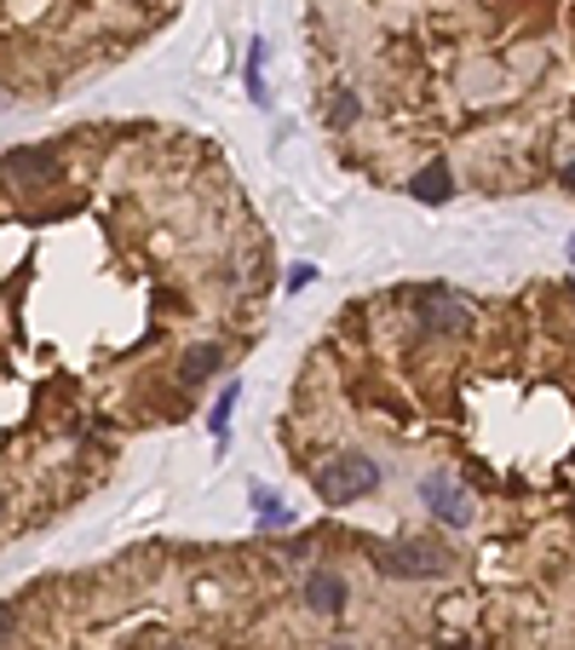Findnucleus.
Listing matches in <instances>:
<instances>
[{"label": "nucleus", "instance_id": "13", "mask_svg": "<svg viewBox=\"0 0 575 650\" xmlns=\"http://www.w3.org/2000/svg\"><path fill=\"white\" fill-rule=\"evenodd\" d=\"M7 633H12V610H7V604H0V639H7Z\"/></svg>", "mask_w": 575, "mask_h": 650}, {"label": "nucleus", "instance_id": "12", "mask_svg": "<svg viewBox=\"0 0 575 650\" xmlns=\"http://www.w3.org/2000/svg\"><path fill=\"white\" fill-rule=\"evenodd\" d=\"M558 185H564V190L575 196V161H564V174H558Z\"/></svg>", "mask_w": 575, "mask_h": 650}, {"label": "nucleus", "instance_id": "14", "mask_svg": "<svg viewBox=\"0 0 575 650\" xmlns=\"http://www.w3.org/2000/svg\"><path fill=\"white\" fill-rule=\"evenodd\" d=\"M569 254H575V243H569Z\"/></svg>", "mask_w": 575, "mask_h": 650}, {"label": "nucleus", "instance_id": "1", "mask_svg": "<svg viewBox=\"0 0 575 650\" xmlns=\"http://www.w3.org/2000/svg\"><path fill=\"white\" fill-rule=\"evenodd\" d=\"M380 490V466L368 461V455H334L317 466V495L328 506H346V501H363V495H375Z\"/></svg>", "mask_w": 575, "mask_h": 650}, {"label": "nucleus", "instance_id": "10", "mask_svg": "<svg viewBox=\"0 0 575 650\" xmlns=\"http://www.w3.org/2000/svg\"><path fill=\"white\" fill-rule=\"evenodd\" d=\"M230 408H236V386H225V392H219V403H214V421H208V426H214L219 437H225V421H230Z\"/></svg>", "mask_w": 575, "mask_h": 650}, {"label": "nucleus", "instance_id": "9", "mask_svg": "<svg viewBox=\"0 0 575 650\" xmlns=\"http://www.w3.org/2000/svg\"><path fill=\"white\" fill-rule=\"evenodd\" d=\"M357 116H363L357 92H334V105H328V121H334V127H351Z\"/></svg>", "mask_w": 575, "mask_h": 650}, {"label": "nucleus", "instance_id": "3", "mask_svg": "<svg viewBox=\"0 0 575 650\" xmlns=\"http://www.w3.org/2000/svg\"><path fill=\"white\" fill-rule=\"evenodd\" d=\"M380 570L397 575V581H426V575L449 570V553H437V546H426V541H403V546H391V553L380 559Z\"/></svg>", "mask_w": 575, "mask_h": 650}, {"label": "nucleus", "instance_id": "7", "mask_svg": "<svg viewBox=\"0 0 575 650\" xmlns=\"http://www.w3.org/2000/svg\"><path fill=\"white\" fill-rule=\"evenodd\" d=\"M219 368H225V352L214 346V339H201V346H190L179 357V386H208Z\"/></svg>", "mask_w": 575, "mask_h": 650}, {"label": "nucleus", "instance_id": "15", "mask_svg": "<svg viewBox=\"0 0 575 650\" xmlns=\"http://www.w3.org/2000/svg\"><path fill=\"white\" fill-rule=\"evenodd\" d=\"M340 650H346V644H340Z\"/></svg>", "mask_w": 575, "mask_h": 650}, {"label": "nucleus", "instance_id": "4", "mask_svg": "<svg viewBox=\"0 0 575 650\" xmlns=\"http://www.w3.org/2000/svg\"><path fill=\"white\" fill-rule=\"evenodd\" d=\"M0 174H7L18 190H36V185H52L58 179V156L41 150V145H23V150H12L7 161H0Z\"/></svg>", "mask_w": 575, "mask_h": 650}, {"label": "nucleus", "instance_id": "8", "mask_svg": "<svg viewBox=\"0 0 575 650\" xmlns=\"http://www.w3.org/2000/svg\"><path fill=\"white\" fill-rule=\"evenodd\" d=\"M409 190H415L420 201H449V196H455V174H449L444 161H432V167H420V174H415Z\"/></svg>", "mask_w": 575, "mask_h": 650}, {"label": "nucleus", "instance_id": "2", "mask_svg": "<svg viewBox=\"0 0 575 650\" xmlns=\"http://www.w3.org/2000/svg\"><path fill=\"white\" fill-rule=\"evenodd\" d=\"M415 312H420L426 328H444V334H472V328H478V305L460 299V294L444 288V283H426V288L415 294Z\"/></svg>", "mask_w": 575, "mask_h": 650}, {"label": "nucleus", "instance_id": "5", "mask_svg": "<svg viewBox=\"0 0 575 650\" xmlns=\"http://www.w3.org/2000/svg\"><path fill=\"white\" fill-rule=\"evenodd\" d=\"M299 599H306L317 615H340L351 604V581L340 570H311L306 581H299Z\"/></svg>", "mask_w": 575, "mask_h": 650}, {"label": "nucleus", "instance_id": "6", "mask_svg": "<svg viewBox=\"0 0 575 650\" xmlns=\"http://www.w3.org/2000/svg\"><path fill=\"white\" fill-rule=\"evenodd\" d=\"M426 501L437 506V519H444L449 530H466L472 524V501L460 495V484L449 472H437V477H426Z\"/></svg>", "mask_w": 575, "mask_h": 650}, {"label": "nucleus", "instance_id": "11", "mask_svg": "<svg viewBox=\"0 0 575 650\" xmlns=\"http://www.w3.org/2000/svg\"><path fill=\"white\" fill-rule=\"evenodd\" d=\"M306 283H317V270H311V265H294V270H288V288L299 294V288H306Z\"/></svg>", "mask_w": 575, "mask_h": 650}]
</instances>
